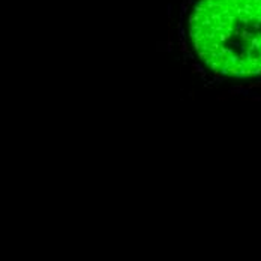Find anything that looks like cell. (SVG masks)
Returning a JSON list of instances; mask_svg holds the SVG:
<instances>
[{"label": "cell", "mask_w": 261, "mask_h": 261, "mask_svg": "<svg viewBox=\"0 0 261 261\" xmlns=\"http://www.w3.org/2000/svg\"><path fill=\"white\" fill-rule=\"evenodd\" d=\"M177 38L183 57L204 80L261 86V0H185Z\"/></svg>", "instance_id": "1"}]
</instances>
